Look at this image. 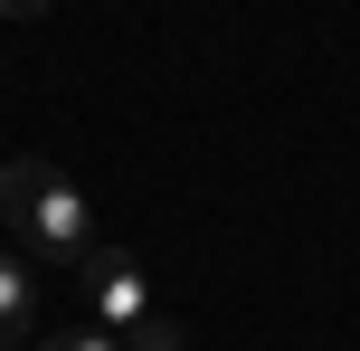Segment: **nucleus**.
<instances>
[{
    "label": "nucleus",
    "mask_w": 360,
    "mask_h": 351,
    "mask_svg": "<svg viewBox=\"0 0 360 351\" xmlns=\"http://www.w3.org/2000/svg\"><path fill=\"white\" fill-rule=\"evenodd\" d=\"M0 228H10L29 257H67V266H86L95 247V209L76 200V181L57 162H38V152H19V162H0Z\"/></svg>",
    "instance_id": "obj_1"
},
{
    "label": "nucleus",
    "mask_w": 360,
    "mask_h": 351,
    "mask_svg": "<svg viewBox=\"0 0 360 351\" xmlns=\"http://www.w3.org/2000/svg\"><path fill=\"white\" fill-rule=\"evenodd\" d=\"M76 276H86V314H95V333H114V342H124L133 323L152 314V285H143V266H133L124 247H95Z\"/></svg>",
    "instance_id": "obj_2"
},
{
    "label": "nucleus",
    "mask_w": 360,
    "mask_h": 351,
    "mask_svg": "<svg viewBox=\"0 0 360 351\" xmlns=\"http://www.w3.org/2000/svg\"><path fill=\"white\" fill-rule=\"evenodd\" d=\"M29 342H38V276L0 257V351H29Z\"/></svg>",
    "instance_id": "obj_3"
},
{
    "label": "nucleus",
    "mask_w": 360,
    "mask_h": 351,
    "mask_svg": "<svg viewBox=\"0 0 360 351\" xmlns=\"http://www.w3.org/2000/svg\"><path fill=\"white\" fill-rule=\"evenodd\" d=\"M124 351H190V333H180V323L162 314V304H152V314H143V323L124 333Z\"/></svg>",
    "instance_id": "obj_4"
},
{
    "label": "nucleus",
    "mask_w": 360,
    "mask_h": 351,
    "mask_svg": "<svg viewBox=\"0 0 360 351\" xmlns=\"http://www.w3.org/2000/svg\"><path fill=\"white\" fill-rule=\"evenodd\" d=\"M29 351H124V342H114V333H95V323H86V333H38Z\"/></svg>",
    "instance_id": "obj_5"
},
{
    "label": "nucleus",
    "mask_w": 360,
    "mask_h": 351,
    "mask_svg": "<svg viewBox=\"0 0 360 351\" xmlns=\"http://www.w3.org/2000/svg\"><path fill=\"white\" fill-rule=\"evenodd\" d=\"M38 10H48V0H0V19H38Z\"/></svg>",
    "instance_id": "obj_6"
}]
</instances>
